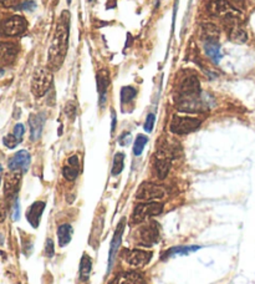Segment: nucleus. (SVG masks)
<instances>
[{"mask_svg":"<svg viewBox=\"0 0 255 284\" xmlns=\"http://www.w3.org/2000/svg\"><path fill=\"white\" fill-rule=\"evenodd\" d=\"M69 25L70 14L64 12L59 19L56 28H55L52 43L49 49V67L51 70H59L65 60L67 52V44H69Z\"/></svg>","mask_w":255,"mask_h":284,"instance_id":"1","label":"nucleus"},{"mask_svg":"<svg viewBox=\"0 0 255 284\" xmlns=\"http://www.w3.org/2000/svg\"><path fill=\"white\" fill-rule=\"evenodd\" d=\"M52 84V74L50 70L37 67L32 75V91L36 98H41L50 90Z\"/></svg>","mask_w":255,"mask_h":284,"instance_id":"2","label":"nucleus"},{"mask_svg":"<svg viewBox=\"0 0 255 284\" xmlns=\"http://www.w3.org/2000/svg\"><path fill=\"white\" fill-rule=\"evenodd\" d=\"M202 124L201 118L188 117V116H173L169 129L175 135H188L199 129Z\"/></svg>","mask_w":255,"mask_h":284,"instance_id":"3","label":"nucleus"},{"mask_svg":"<svg viewBox=\"0 0 255 284\" xmlns=\"http://www.w3.org/2000/svg\"><path fill=\"white\" fill-rule=\"evenodd\" d=\"M162 212H163V204L162 203L148 202V203L138 204L132 212V222L133 223H141V222L147 221L153 216L160 215Z\"/></svg>","mask_w":255,"mask_h":284,"instance_id":"4","label":"nucleus"},{"mask_svg":"<svg viewBox=\"0 0 255 284\" xmlns=\"http://www.w3.org/2000/svg\"><path fill=\"white\" fill-rule=\"evenodd\" d=\"M159 241V230L156 222H148L138 228L137 231V242L141 246L151 247L155 246Z\"/></svg>","mask_w":255,"mask_h":284,"instance_id":"5","label":"nucleus"},{"mask_svg":"<svg viewBox=\"0 0 255 284\" xmlns=\"http://www.w3.org/2000/svg\"><path fill=\"white\" fill-rule=\"evenodd\" d=\"M28 28V23L23 17L15 15V17H8L6 20L0 24V33L6 36H17L21 35Z\"/></svg>","mask_w":255,"mask_h":284,"instance_id":"6","label":"nucleus"},{"mask_svg":"<svg viewBox=\"0 0 255 284\" xmlns=\"http://www.w3.org/2000/svg\"><path fill=\"white\" fill-rule=\"evenodd\" d=\"M164 196H166V189L151 182H144L141 184L136 192V198L140 201H153V200L163 198Z\"/></svg>","mask_w":255,"mask_h":284,"instance_id":"7","label":"nucleus"},{"mask_svg":"<svg viewBox=\"0 0 255 284\" xmlns=\"http://www.w3.org/2000/svg\"><path fill=\"white\" fill-rule=\"evenodd\" d=\"M126 219L122 218L118 223L117 228L115 231V234L112 237L111 244H110V251H109V266H107V274L112 270L113 266H115L116 258H117L118 250H120L121 241H122V234H124L125 226H126Z\"/></svg>","mask_w":255,"mask_h":284,"instance_id":"8","label":"nucleus"},{"mask_svg":"<svg viewBox=\"0 0 255 284\" xmlns=\"http://www.w3.org/2000/svg\"><path fill=\"white\" fill-rule=\"evenodd\" d=\"M124 258L132 267H143L152 259V253L143 250H132L128 252L125 251Z\"/></svg>","mask_w":255,"mask_h":284,"instance_id":"9","label":"nucleus"},{"mask_svg":"<svg viewBox=\"0 0 255 284\" xmlns=\"http://www.w3.org/2000/svg\"><path fill=\"white\" fill-rule=\"evenodd\" d=\"M21 172L20 171H12L4 178V195L6 197H16V193L20 188Z\"/></svg>","mask_w":255,"mask_h":284,"instance_id":"10","label":"nucleus"},{"mask_svg":"<svg viewBox=\"0 0 255 284\" xmlns=\"http://www.w3.org/2000/svg\"><path fill=\"white\" fill-rule=\"evenodd\" d=\"M30 153L25 150H21L19 152L15 153L8 162V166L10 168V171H20V172H25L28 171L30 166Z\"/></svg>","mask_w":255,"mask_h":284,"instance_id":"11","label":"nucleus"},{"mask_svg":"<svg viewBox=\"0 0 255 284\" xmlns=\"http://www.w3.org/2000/svg\"><path fill=\"white\" fill-rule=\"evenodd\" d=\"M45 202L43 201H36L29 207V210L26 212V219L29 221V223L32 224L34 228H37L39 224H40L41 217H43L44 210H45Z\"/></svg>","mask_w":255,"mask_h":284,"instance_id":"12","label":"nucleus"},{"mask_svg":"<svg viewBox=\"0 0 255 284\" xmlns=\"http://www.w3.org/2000/svg\"><path fill=\"white\" fill-rule=\"evenodd\" d=\"M181 96H195L201 92V84L195 76H188L183 80L179 87Z\"/></svg>","mask_w":255,"mask_h":284,"instance_id":"13","label":"nucleus"},{"mask_svg":"<svg viewBox=\"0 0 255 284\" xmlns=\"http://www.w3.org/2000/svg\"><path fill=\"white\" fill-rule=\"evenodd\" d=\"M17 48L13 43H0V66L9 65L15 60Z\"/></svg>","mask_w":255,"mask_h":284,"instance_id":"14","label":"nucleus"},{"mask_svg":"<svg viewBox=\"0 0 255 284\" xmlns=\"http://www.w3.org/2000/svg\"><path fill=\"white\" fill-rule=\"evenodd\" d=\"M45 117L41 114H32L29 117L30 126V138L32 141H36L40 138L41 131H43Z\"/></svg>","mask_w":255,"mask_h":284,"instance_id":"15","label":"nucleus"},{"mask_svg":"<svg viewBox=\"0 0 255 284\" xmlns=\"http://www.w3.org/2000/svg\"><path fill=\"white\" fill-rule=\"evenodd\" d=\"M80 172V161L78 156H71L67 160V165L64 166L63 175L67 181H75Z\"/></svg>","mask_w":255,"mask_h":284,"instance_id":"16","label":"nucleus"},{"mask_svg":"<svg viewBox=\"0 0 255 284\" xmlns=\"http://www.w3.org/2000/svg\"><path fill=\"white\" fill-rule=\"evenodd\" d=\"M155 168L158 178L164 180L166 176L168 175L169 168H171V160H169V157L167 156V153L164 152L157 153V157H156L155 162Z\"/></svg>","mask_w":255,"mask_h":284,"instance_id":"17","label":"nucleus"},{"mask_svg":"<svg viewBox=\"0 0 255 284\" xmlns=\"http://www.w3.org/2000/svg\"><path fill=\"white\" fill-rule=\"evenodd\" d=\"M110 85V74L106 69H102L97 74V91L101 98V105H103L106 99V91Z\"/></svg>","mask_w":255,"mask_h":284,"instance_id":"18","label":"nucleus"},{"mask_svg":"<svg viewBox=\"0 0 255 284\" xmlns=\"http://www.w3.org/2000/svg\"><path fill=\"white\" fill-rule=\"evenodd\" d=\"M199 248L201 247H198V246H178V247H172L171 250L162 253V257H160V258L164 261V259H168L171 258V257H175V255H187L192 252H195V251H198Z\"/></svg>","mask_w":255,"mask_h":284,"instance_id":"19","label":"nucleus"},{"mask_svg":"<svg viewBox=\"0 0 255 284\" xmlns=\"http://www.w3.org/2000/svg\"><path fill=\"white\" fill-rule=\"evenodd\" d=\"M56 235H58L59 246H60V247H66V246L71 242V238H72L71 224L64 223V224H61V226H59Z\"/></svg>","mask_w":255,"mask_h":284,"instance_id":"20","label":"nucleus"},{"mask_svg":"<svg viewBox=\"0 0 255 284\" xmlns=\"http://www.w3.org/2000/svg\"><path fill=\"white\" fill-rule=\"evenodd\" d=\"M204 50H206L207 55L214 61L215 64H218L222 59V51L221 46H219L218 40H209L204 43Z\"/></svg>","mask_w":255,"mask_h":284,"instance_id":"21","label":"nucleus"},{"mask_svg":"<svg viewBox=\"0 0 255 284\" xmlns=\"http://www.w3.org/2000/svg\"><path fill=\"white\" fill-rule=\"evenodd\" d=\"M112 284H144V279L142 274L138 272H129L121 274L115 283Z\"/></svg>","mask_w":255,"mask_h":284,"instance_id":"22","label":"nucleus"},{"mask_svg":"<svg viewBox=\"0 0 255 284\" xmlns=\"http://www.w3.org/2000/svg\"><path fill=\"white\" fill-rule=\"evenodd\" d=\"M91 267H92V261L86 253H83V255L81 257L80 261V279L82 282L87 281L90 277V273H91Z\"/></svg>","mask_w":255,"mask_h":284,"instance_id":"23","label":"nucleus"},{"mask_svg":"<svg viewBox=\"0 0 255 284\" xmlns=\"http://www.w3.org/2000/svg\"><path fill=\"white\" fill-rule=\"evenodd\" d=\"M229 36L230 40L235 44H244L248 40L247 32L244 29H241V28H239L238 25H234L230 28Z\"/></svg>","mask_w":255,"mask_h":284,"instance_id":"24","label":"nucleus"},{"mask_svg":"<svg viewBox=\"0 0 255 284\" xmlns=\"http://www.w3.org/2000/svg\"><path fill=\"white\" fill-rule=\"evenodd\" d=\"M202 32H203V37L206 41L217 40L219 36L218 28L213 24H203L202 25Z\"/></svg>","mask_w":255,"mask_h":284,"instance_id":"25","label":"nucleus"},{"mask_svg":"<svg viewBox=\"0 0 255 284\" xmlns=\"http://www.w3.org/2000/svg\"><path fill=\"white\" fill-rule=\"evenodd\" d=\"M124 164H125V155L122 152H117L113 158V165H112V171L111 173L113 176H118L122 169H124Z\"/></svg>","mask_w":255,"mask_h":284,"instance_id":"26","label":"nucleus"},{"mask_svg":"<svg viewBox=\"0 0 255 284\" xmlns=\"http://www.w3.org/2000/svg\"><path fill=\"white\" fill-rule=\"evenodd\" d=\"M148 142V138L144 135H138L137 138L135 141V145H133V153L135 156H140L141 153L143 152V149L146 146V144Z\"/></svg>","mask_w":255,"mask_h":284,"instance_id":"27","label":"nucleus"},{"mask_svg":"<svg viewBox=\"0 0 255 284\" xmlns=\"http://www.w3.org/2000/svg\"><path fill=\"white\" fill-rule=\"evenodd\" d=\"M137 95V91L132 86H125L121 90V101L122 102H129L132 99H135V96Z\"/></svg>","mask_w":255,"mask_h":284,"instance_id":"28","label":"nucleus"},{"mask_svg":"<svg viewBox=\"0 0 255 284\" xmlns=\"http://www.w3.org/2000/svg\"><path fill=\"white\" fill-rule=\"evenodd\" d=\"M3 142L8 149H14V147H16V145L19 144V141H17V138L15 137L14 135H6L5 137H4Z\"/></svg>","mask_w":255,"mask_h":284,"instance_id":"29","label":"nucleus"},{"mask_svg":"<svg viewBox=\"0 0 255 284\" xmlns=\"http://www.w3.org/2000/svg\"><path fill=\"white\" fill-rule=\"evenodd\" d=\"M155 121H156V116L155 114H148L146 118V122H144V130L147 132H151L153 130V126H155Z\"/></svg>","mask_w":255,"mask_h":284,"instance_id":"30","label":"nucleus"},{"mask_svg":"<svg viewBox=\"0 0 255 284\" xmlns=\"http://www.w3.org/2000/svg\"><path fill=\"white\" fill-rule=\"evenodd\" d=\"M45 254L46 257H54L55 254V247H54V242H52L51 238L46 239V244H45Z\"/></svg>","mask_w":255,"mask_h":284,"instance_id":"31","label":"nucleus"},{"mask_svg":"<svg viewBox=\"0 0 255 284\" xmlns=\"http://www.w3.org/2000/svg\"><path fill=\"white\" fill-rule=\"evenodd\" d=\"M24 132H25V127H24V125L17 124L16 126L14 127V134H13V135H14L15 137L17 138V141H19V142H21V140H23V136H24Z\"/></svg>","mask_w":255,"mask_h":284,"instance_id":"32","label":"nucleus"},{"mask_svg":"<svg viewBox=\"0 0 255 284\" xmlns=\"http://www.w3.org/2000/svg\"><path fill=\"white\" fill-rule=\"evenodd\" d=\"M20 218V206H19V200L17 197H15L14 203H13V219L17 221Z\"/></svg>","mask_w":255,"mask_h":284,"instance_id":"33","label":"nucleus"},{"mask_svg":"<svg viewBox=\"0 0 255 284\" xmlns=\"http://www.w3.org/2000/svg\"><path fill=\"white\" fill-rule=\"evenodd\" d=\"M6 215H8V208H6V203L4 202L3 198H0V222L5 221Z\"/></svg>","mask_w":255,"mask_h":284,"instance_id":"34","label":"nucleus"},{"mask_svg":"<svg viewBox=\"0 0 255 284\" xmlns=\"http://www.w3.org/2000/svg\"><path fill=\"white\" fill-rule=\"evenodd\" d=\"M65 111H66V114H67V116L74 118L75 115H76V105H75L74 102H69L67 105H66Z\"/></svg>","mask_w":255,"mask_h":284,"instance_id":"35","label":"nucleus"},{"mask_svg":"<svg viewBox=\"0 0 255 284\" xmlns=\"http://www.w3.org/2000/svg\"><path fill=\"white\" fill-rule=\"evenodd\" d=\"M35 8H36V4L34 1H24L20 5H17V9L20 10H34Z\"/></svg>","mask_w":255,"mask_h":284,"instance_id":"36","label":"nucleus"},{"mask_svg":"<svg viewBox=\"0 0 255 284\" xmlns=\"http://www.w3.org/2000/svg\"><path fill=\"white\" fill-rule=\"evenodd\" d=\"M120 144L122 145V146H126V145L129 144V141H131V135H129V132L127 134V132H125L124 135H121L120 137Z\"/></svg>","mask_w":255,"mask_h":284,"instance_id":"37","label":"nucleus"},{"mask_svg":"<svg viewBox=\"0 0 255 284\" xmlns=\"http://www.w3.org/2000/svg\"><path fill=\"white\" fill-rule=\"evenodd\" d=\"M116 129V112L112 110V126H111V132L113 134Z\"/></svg>","mask_w":255,"mask_h":284,"instance_id":"38","label":"nucleus"},{"mask_svg":"<svg viewBox=\"0 0 255 284\" xmlns=\"http://www.w3.org/2000/svg\"><path fill=\"white\" fill-rule=\"evenodd\" d=\"M235 4H238V5H243V1L244 0H233Z\"/></svg>","mask_w":255,"mask_h":284,"instance_id":"39","label":"nucleus"},{"mask_svg":"<svg viewBox=\"0 0 255 284\" xmlns=\"http://www.w3.org/2000/svg\"><path fill=\"white\" fill-rule=\"evenodd\" d=\"M3 75H4V70L3 69H0V78H1Z\"/></svg>","mask_w":255,"mask_h":284,"instance_id":"40","label":"nucleus"},{"mask_svg":"<svg viewBox=\"0 0 255 284\" xmlns=\"http://www.w3.org/2000/svg\"><path fill=\"white\" fill-rule=\"evenodd\" d=\"M1 171H3V167H1V165H0V173H1Z\"/></svg>","mask_w":255,"mask_h":284,"instance_id":"41","label":"nucleus"},{"mask_svg":"<svg viewBox=\"0 0 255 284\" xmlns=\"http://www.w3.org/2000/svg\"><path fill=\"white\" fill-rule=\"evenodd\" d=\"M89 1H91V0H89Z\"/></svg>","mask_w":255,"mask_h":284,"instance_id":"42","label":"nucleus"},{"mask_svg":"<svg viewBox=\"0 0 255 284\" xmlns=\"http://www.w3.org/2000/svg\"><path fill=\"white\" fill-rule=\"evenodd\" d=\"M3 1H4V0H3Z\"/></svg>","mask_w":255,"mask_h":284,"instance_id":"43","label":"nucleus"}]
</instances>
